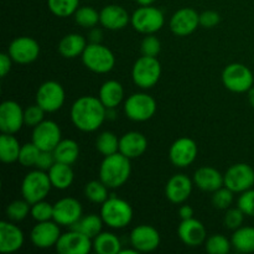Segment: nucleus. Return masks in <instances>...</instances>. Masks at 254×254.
<instances>
[{
  "instance_id": "aec40b11",
  "label": "nucleus",
  "mask_w": 254,
  "mask_h": 254,
  "mask_svg": "<svg viewBox=\"0 0 254 254\" xmlns=\"http://www.w3.org/2000/svg\"><path fill=\"white\" fill-rule=\"evenodd\" d=\"M198 25H200V15L191 7L178 10L170 20V29L176 36H188L192 34Z\"/></svg>"
},
{
  "instance_id": "58836bf2",
  "label": "nucleus",
  "mask_w": 254,
  "mask_h": 254,
  "mask_svg": "<svg viewBox=\"0 0 254 254\" xmlns=\"http://www.w3.org/2000/svg\"><path fill=\"white\" fill-rule=\"evenodd\" d=\"M31 203L26 200H15L10 202L6 207V216L12 222H20L25 220L30 212H31Z\"/></svg>"
},
{
  "instance_id": "473e14b6",
  "label": "nucleus",
  "mask_w": 254,
  "mask_h": 254,
  "mask_svg": "<svg viewBox=\"0 0 254 254\" xmlns=\"http://www.w3.org/2000/svg\"><path fill=\"white\" fill-rule=\"evenodd\" d=\"M54 155L56 161L72 165L77 161L79 156V146L77 141L72 139H64L59 145L54 149Z\"/></svg>"
},
{
  "instance_id": "dca6fc26",
  "label": "nucleus",
  "mask_w": 254,
  "mask_h": 254,
  "mask_svg": "<svg viewBox=\"0 0 254 254\" xmlns=\"http://www.w3.org/2000/svg\"><path fill=\"white\" fill-rule=\"evenodd\" d=\"M82 217V205L73 197H64L54 203V221L60 226L72 227Z\"/></svg>"
},
{
  "instance_id": "4c0bfd02",
  "label": "nucleus",
  "mask_w": 254,
  "mask_h": 254,
  "mask_svg": "<svg viewBox=\"0 0 254 254\" xmlns=\"http://www.w3.org/2000/svg\"><path fill=\"white\" fill-rule=\"evenodd\" d=\"M74 21L82 27L92 29L99 22V12L91 6H82L74 12Z\"/></svg>"
},
{
  "instance_id": "423d86ee",
  "label": "nucleus",
  "mask_w": 254,
  "mask_h": 254,
  "mask_svg": "<svg viewBox=\"0 0 254 254\" xmlns=\"http://www.w3.org/2000/svg\"><path fill=\"white\" fill-rule=\"evenodd\" d=\"M161 76V64L156 57L141 56L135 61L131 71L134 83L144 89L151 88L159 82Z\"/></svg>"
},
{
  "instance_id": "a211bd4d",
  "label": "nucleus",
  "mask_w": 254,
  "mask_h": 254,
  "mask_svg": "<svg viewBox=\"0 0 254 254\" xmlns=\"http://www.w3.org/2000/svg\"><path fill=\"white\" fill-rule=\"evenodd\" d=\"M197 144L190 138H180L173 143L169 150V158L176 168H186L197 156Z\"/></svg>"
},
{
  "instance_id": "5701e85b",
  "label": "nucleus",
  "mask_w": 254,
  "mask_h": 254,
  "mask_svg": "<svg viewBox=\"0 0 254 254\" xmlns=\"http://www.w3.org/2000/svg\"><path fill=\"white\" fill-rule=\"evenodd\" d=\"M24 241V232L16 225L7 221L0 222V252H16L22 247Z\"/></svg>"
},
{
  "instance_id": "f704fd0d",
  "label": "nucleus",
  "mask_w": 254,
  "mask_h": 254,
  "mask_svg": "<svg viewBox=\"0 0 254 254\" xmlns=\"http://www.w3.org/2000/svg\"><path fill=\"white\" fill-rule=\"evenodd\" d=\"M96 148L103 156L113 155L119 151V139L112 131H103L96 140Z\"/></svg>"
},
{
  "instance_id": "a18cd8bd",
  "label": "nucleus",
  "mask_w": 254,
  "mask_h": 254,
  "mask_svg": "<svg viewBox=\"0 0 254 254\" xmlns=\"http://www.w3.org/2000/svg\"><path fill=\"white\" fill-rule=\"evenodd\" d=\"M160 50H161L160 40H159L156 36H154L153 34L145 36L143 41H141L140 51L144 56L156 57L159 55V52H160Z\"/></svg>"
},
{
  "instance_id": "3c124183",
  "label": "nucleus",
  "mask_w": 254,
  "mask_h": 254,
  "mask_svg": "<svg viewBox=\"0 0 254 254\" xmlns=\"http://www.w3.org/2000/svg\"><path fill=\"white\" fill-rule=\"evenodd\" d=\"M11 62L12 59L9 54L0 55V74H1V77H5L9 73L10 69H11Z\"/></svg>"
},
{
  "instance_id": "09e8293b",
  "label": "nucleus",
  "mask_w": 254,
  "mask_h": 254,
  "mask_svg": "<svg viewBox=\"0 0 254 254\" xmlns=\"http://www.w3.org/2000/svg\"><path fill=\"white\" fill-rule=\"evenodd\" d=\"M220 14L215 11V10H206V11L200 14V25L202 27H206V29L215 27L216 25L220 24Z\"/></svg>"
},
{
  "instance_id": "f3484780",
  "label": "nucleus",
  "mask_w": 254,
  "mask_h": 254,
  "mask_svg": "<svg viewBox=\"0 0 254 254\" xmlns=\"http://www.w3.org/2000/svg\"><path fill=\"white\" fill-rule=\"evenodd\" d=\"M60 237H61L60 225L51 220L37 222L30 235L32 245L37 248H42V250L56 247V243Z\"/></svg>"
},
{
  "instance_id": "39448f33",
  "label": "nucleus",
  "mask_w": 254,
  "mask_h": 254,
  "mask_svg": "<svg viewBox=\"0 0 254 254\" xmlns=\"http://www.w3.org/2000/svg\"><path fill=\"white\" fill-rule=\"evenodd\" d=\"M51 188L52 184L49 178V174L45 173L44 170L36 169V170L26 174V176L22 180V197L32 205V203L45 200Z\"/></svg>"
},
{
  "instance_id": "603ef678",
  "label": "nucleus",
  "mask_w": 254,
  "mask_h": 254,
  "mask_svg": "<svg viewBox=\"0 0 254 254\" xmlns=\"http://www.w3.org/2000/svg\"><path fill=\"white\" fill-rule=\"evenodd\" d=\"M102 35H103L102 34V30L96 29V27H92V30L88 34L89 42H91V44H101L102 39H103Z\"/></svg>"
},
{
  "instance_id": "a878e982",
  "label": "nucleus",
  "mask_w": 254,
  "mask_h": 254,
  "mask_svg": "<svg viewBox=\"0 0 254 254\" xmlns=\"http://www.w3.org/2000/svg\"><path fill=\"white\" fill-rule=\"evenodd\" d=\"M193 183L198 189L207 192H215L216 190L225 186L222 174L210 166H202L196 170L193 175Z\"/></svg>"
},
{
  "instance_id": "393cba45",
  "label": "nucleus",
  "mask_w": 254,
  "mask_h": 254,
  "mask_svg": "<svg viewBox=\"0 0 254 254\" xmlns=\"http://www.w3.org/2000/svg\"><path fill=\"white\" fill-rule=\"evenodd\" d=\"M148 148L145 135L139 131H128L119 139V153L129 159H135L143 155Z\"/></svg>"
},
{
  "instance_id": "49530a36",
  "label": "nucleus",
  "mask_w": 254,
  "mask_h": 254,
  "mask_svg": "<svg viewBox=\"0 0 254 254\" xmlns=\"http://www.w3.org/2000/svg\"><path fill=\"white\" fill-rule=\"evenodd\" d=\"M243 220H245V213L240 207L228 208L225 218H223V223L228 230H237V228L242 227Z\"/></svg>"
},
{
  "instance_id": "79ce46f5",
  "label": "nucleus",
  "mask_w": 254,
  "mask_h": 254,
  "mask_svg": "<svg viewBox=\"0 0 254 254\" xmlns=\"http://www.w3.org/2000/svg\"><path fill=\"white\" fill-rule=\"evenodd\" d=\"M30 215L32 216L36 222H44V221L54 220V205L46 202V201H39L31 205V212Z\"/></svg>"
},
{
  "instance_id": "5fc2aeb1",
  "label": "nucleus",
  "mask_w": 254,
  "mask_h": 254,
  "mask_svg": "<svg viewBox=\"0 0 254 254\" xmlns=\"http://www.w3.org/2000/svg\"><path fill=\"white\" fill-rule=\"evenodd\" d=\"M154 1H155V0H136V2H138L140 6H150V5L154 4Z\"/></svg>"
},
{
  "instance_id": "bb28decb",
  "label": "nucleus",
  "mask_w": 254,
  "mask_h": 254,
  "mask_svg": "<svg viewBox=\"0 0 254 254\" xmlns=\"http://www.w3.org/2000/svg\"><path fill=\"white\" fill-rule=\"evenodd\" d=\"M98 98L101 99V102L106 106L107 109H114L121 104V102L124 98L123 86L121 84V82L116 81V79H109L102 84Z\"/></svg>"
},
{
  "instance_id": "7ed1b4c3",
  "label": "nucleus",
  "mask_w": 254,
  "mask_h": 254,
  "mask_svg": "<svg viewBox=\"0 0 254 254\" xmlns=\"http://www.w3.org/2000/svg\"><path fill=\"white\" fill-rule=\"evenodd\" d=\"M101 217L104 225L114 230H119L127 227L131 222L133 208L130 203L123 198L111 196L102 203Z\"/></svg>"
},
{
  "instance_id": "b1692460",
  "label": "nucleus",
  "mask_w": 254,
  "mask_h": 254,
  "mask_svg": "<svg viewBox=\"0 0 254 254\" xmlns=\"http://www.w3.org/2000/svg\"><path fill=\"white\" fill-rule=\"evenodd\" d=\"M128 11L119 5H107L99 12V22L109 30H122L130 21Z\"/></svg>"
},
{
  "instance_id": "6e6552de",
  "label": "nucleus",
  "mask_w": 254,
  "mask_h": 254,
  "mask_svg": "<svg viewBox=\"0 0 254 254\" xmlns=\"http://www.w3.org/2000/svg\"><path fill=\"white\" fill-rule=\"evenodd\" d=\"M130 22L134 29L141 34L150 35L159 31L165 24V17L161 10L154 6H140L133 12Z\"/></svg>"
},
{
  "instance_id": "8fccbe9b",
  "label": "nucleus",
  "mask_w": 254,
  "mask_h": 254,
  "mask_svg": "<svg viewBox=\"0 0 254 254\" xmlns=\"http://www.w3.org/2000/svg\"><path fill=\"white\" fill-rule=\"evenodd\" d=\"M56 163V159H55L54 151H47V150H41L40 153L39 159H37V163L35 168L40 169V170L49 171L50 169L54 166V164Z\"/></svg>"
},
{
  "instance_id": "4be33fe9",
  "label": "nucleus",
  "mask_w": 254,
  "mask_h": 254,
  "mask_svg": "<svg viewBox=\"0 0 254 254\" xmlns=\"http://www.w3.org/2000/svg\"><path fill=\"white\" fill-rule=\"evenodd\" d=\"M192 192V181L184 174H176L169 179L165 186V195L170 202L183 203Z\"/></svg>"
},
{
  "instance_id": "de8ad7c7",
  "label": "nucleus",
  "mask_w": 254,
  "mask_h": 254,
  "mask_svg": "<svg viewBox=\"0 0 254 254\" xmlns=\"http://www.w3.org/2000/svg\"><path fill=\"white\" fill-rule=\"evenodd\" d=\"M238 207L243 211L245 215L254 217V189L242 192L238 198Z\"/></svg>"
},
{
  "instance_id": "412c9836",
  "label": "nucleus",
  "mask_w": 254,
  "mask_h": 254,
  "mask_svg": "<svg viewBox=\"0 0 254 254\" xmlns=\"http://www.w3.org/2000/svg\"><path fill=\"white\" fill-rule=\"evenodd\" d=\"M179 238L189 247H197L206 242V228L195 218L183 220L178 228Z\"/></svg>"
},
{
  "instance_id": "a19ab883",
  "label": "nucleus",
  "mask_w": 254,
  "mask_h": 254,
  "mask_svg": "<svg viewBox=\"0 0 254 254\" xmlns=\"http://www.w3.org/2000/svg\"><path fill=\"white\" fill-rule=\"evenodd\" d=\"M40 150L34 143H26L21 146V150L19 154V163L21 164L25 168H32V166H36L37 159H39Z\"/></svg>"
},
{
  "instance_id": "e433bc0d",
  "label": "nucleus",
  "mask_w": 254,
  "mask_h": 254,
  "mask_svg": "<svg viewBox=\"0 0 254 254\" xmlns=\"http://www.w3.org/2000/svg\"><path fill=\"white\" fill-rule=\"evenodd\" d=\"M108 189L101 180L89 181L84 188V195L91 202L102 205L108 198Z\"/></svg>"
},
{
  "instance_id": "7c9ffc66",
  "label": "nucleus",
  "mask_w": 254,
  "mask_h": 254,
  "mask_svg": "<svg viewBox=\"0 0 254 254\" xmlns=\"http://www.w3.org/2000/svg\"><path fill=\"white\" fill-rule=\"evenodd\" d=\"M103 220H102L101 215H87L84 217H81L73 226H72V230H76L78 232L83 233L87 237H89L91 240H93L94 237L99 235L102 232V228H103Z\"/></svg>"
},
{
  "instance_id": "1a4fd4ad",
  "label": "nucleus",
  "mask_w": 254,
  "mask_h": 254,
  "mask_svg": "<svg viewBox=\"0 0 254 254\" xmlns=\"http://www.w3.org/2000/svg\"><path fill=\"white\" fill-rule=\"evenodd\" d=\"M156 102L146 93H134L124 103V113L130 121L146 122L155 114Z\"/></svg>"
},
{
  "instance_id": "ea45409f",
  "label": "nucleus",
  "mask_w": 254,
  "mask_h": 254,
  "mask_svg": "<svg viewBox=\"0 0 254 254\" xmlns=\"http://www.w3.org/2000/svg\"><path fill=\"white\" fill-rule=\"evenodd\" d=\"M232 247V242L222 235H213L205 242L206 252L210 254H227Z\"/></svg>"
},
{
  "instance_id": "0eeeda50",
  "label": "nucleus",
  "mask_w": 254,
  "mask_h": 254,
  "mask_svg": "<svg viewBox=\"0 0 254 254\" xmlns=\"http://www.w3.org/2000/svg\"><path fill=\"white\" fill-rule=\"evenodd\" d=\"M223 86L235 93H245L253 87L254 76L242 64H231L222 72Z\"/></svg>"
},
{
  "instance_id": "20e7f679",
  "label": "nucleus",
  "mask_w": 254,
  "mask_h": 254,
  "mask_svg": "<svg viewBox=\"0 0 254 254\" xmlns=\"http://www.w3.org/2000/svg\"><path fill=\"white\" fill-rule=\"evenodd\" d=\"M82 62L92 72L108 73L116 64V57L113 52L104 45L89 42L82 54Z\"/></svg>"
},
{
  "instance_id": "4d7b16f0",
  "label": "nucleus",
  "mask_w": 254,
  "mask_h": 254,
  "mask_svg": "<svg viewBox=\"0 0 254 254\" xmlns=\"http://www.w3.org/2000/svg\"><path fill=\"white\" fill-rule=\"evenodd\" d=\"M136 253L139 252L135 250V248H133V250H121V252H119V254H136Z\"/></svg>"
},
{
  "instance_id": "c756f323",
  "label": "nucleus",
  "mask_w": 254,
  "mask_h": 254,
  "mask_svg": "<svg viewBox=\"0 0 254 254\" xmlns=\"http://www.w3.org/2000/svg\"><path fill=\"white\" fill-rule=\"evenodd\" d=\"M93 250L98 254H118L122 243L114 233L101 232L93 238Z\"/></svg>"
},
{
  "instance_id": "4468645a",
  "label": "nucleus",
  "mask_w": 254,
  "mask_h": 254,
  "mask_svg": "<svg viewBox=\"0 0 254 254\" xmlns=\"http://www.w3.org/2000/svg\"><path fill=\"white\" fill-rule=\"evenodd\" d=\"M93 248L91 238L76 230L61 235L56 243V251L60 254H87Z\"/></svg>"
},
{
  "instance_id": "f257e3e1",
  "label": "nucleus",
  "mask_w": 254,
  "mask_h": 254,
  "mask_svg": "<svg viewBox=\"0 0 254 254\" xmlns=\"http://www.w3.org/2000/svg\"><path fill=\"white\" fill-rule=\"evenodd\" d=\"M107 118V108L101 99L92 96L79 97L71 107V121L82 131H94Z\"/></svg>"
},
{
  "instance_id": "cd10ccee",
  "label": "nucleus",
  "mask_w": 254,
  "mask_h": 254,
  "mask_svg": "<svg viewBox=\"0 0 254 254\" xmlns=\"http://www.w3.org/2000/svg\"><path fill=\"white\" fill-rule=\"evenodd\" d=\"M87 41L82 35L68 34L61 39L59 44V52L64 59H76L82 56L87 47Z\"/></svg>"
},
{
  "instance_id": "c85d7f7f",
  "label": "nucleus",
  "mask_w": 254,
  "mask_h": 254,
  "mask_svg": "<svg viewBox=\"0 0 254 254\" xmlns=\"http://www.w3.org/2000/svg\"><path fill=\"white\" fill-rule=\"evenodd\" d=\"M47 174L51 180L52 188L57 189V190H66L73 183L74 174L71 165L68 164L56 161Z\"/></svg>"
},
{
  "instance_id": "2f4dec72",
  "label": "nucleus",
  "mask_w": 254,
  "mask_h": 254,
  "mask_svg": "<svg viewBox=\"0 0 254 254\" xmlns=\"http://www.w3.org/2000/svg\"><path fill=\"white\" fill-rule=\"evenodd\" d=\"M20 150H21V146L12 134H1L0 136V159L2 163L11 164L19 160Z\"/></svg>"
},
{
  "instance_id": "9d476101",
  "label": "nucleus",
  "mask_w": 254,
  "mask_h": 254,
  "mask_svg": "<svg viewBox=\"0 0 254 254\" xmlns=\"http://www.w3.org/2000/svg\"><path fill=\"white\" fill-rule=\"evenodd\" d=\"M225 186L233 192H245L254 185V170L245 163L235 164L223 175Z\"/></svg>"
},
{
  "instance_id": "6e6d98bb",
  "label": "nucleus",
  "mask_w": 254,
  "mask_h": 254,
  "mask_svg": "<svg viewBox=\"0 0 254 254\" xmlns=\"http://www.w3.org/2000/svg\"><path fill=\"white\" fill-rule=\"evenodd\" d=\"M248 101H250L251 106L254 108V87H252V88L248 91Z\"/></svg>"
},
{
  "instance_id": "f03ea898",
  "label": "nucleus",
  "mask_w": 254,
  "mask_h": 254,
  "mask_svg": "<svg viewBox=\"0 0 254 254\" xmlns=\"http://www.w3.org/2000/svg\"><path fill=\"white\" fill-rule=\"evenodd\" d=\"M131 173L130 159L122 153L104 156L99 166V180L109 189H118L128 181Z\"/></svg>"
},
{
  "instance_id": "6ab92c4d",
  "label": "nucleus",
  "mask_w": 254,
  "mask_h": 254,
  "mask_svg": "<svg viewBox=\"0 0 254 254\" xmlns=\"http://www.w3.org/2000/svg\"><path fill=\"white\" fill-rule=\"evenodd\" d=\"M130 245L138 252H153L160 245V235L149 225H139L130 232Z\"/></svg>"
},
{
  "instance_id": "864d4df0",
  "label": "nucleus",
  "mask_w": 254,
  "mask_h": 254,
  "mask_svg": "<svg viewBox=\"0 0 254 254\" xmlns=\"http://www.w3.org/2000/svg\"><path fill=\"white\" fill-rule=\"evenodd\" d=\"M179 216H180L181 220H189V218L193 217V210L191 206L184 205L179 208Z\"/></svg>"
},
{
  "instance_id": "9b49d317",
  "label": "nucleus",
  "mask_w": 254,
  "mask_h": 254,
  "mask_svg": "<svg viewBox=\"0 0 254 254\" xmlns=\"http://www.w3.org/2000/svg\"><path fill=\"white\" fill-rule=\"evenodd\" d=\"M64 89L59 82L47 81L39 87L36 92V103L44 109L45 112H56L64 106Z\"/></svg>"
},
{
  "instance_id": "c9c22d12",
  "label": "nucleus",
  "mask_w": 254,
  "mask_h": 254,
  "mask_svg": "<svg viewBox=\"0 0 254 254\" xmlns=\"http://www.w3.org/2000/svg\"><path fill=\"white\" fill-rule=\"evenodd\" d=\"M79 0H47L50 11L59 17L74 15L78 9Z\"/></svg>"
},
{
  "instance_id": "37998d69",
  "label": "nucleus",
  "mask_w": 254,
  "mask_h": 254,
  "mask_svg": "<svg viewBox=\"0 0 254 254\" xmlns=\"http://www.w3.org/2000/svg\"><path fill=\"white\" fill-rule=\"evenodd\" d=\"M233 191L226 186L216 190L212 195V205L218 210H227L233 202Z\"/></svg>"
},
{
  "instance_id": "f8f14e48",
  "label": "nucleus",
  "mask_w": 254,
  "mask_h": 254,
  "mask_svg": "<svg viewBox=\"0 0 254 254\" xmlns=\"http://www.w3.org/2000/svg\"><path fill=\"white\" fill-rule=\"evenodd\" d=\"M61 140V129L54 121L41 122L32 131V143L40 150L54 151Z\"/></svg>"
},
{
  "instance_id": "c03bdc74",
  "label": "nucleus",
  "mask_w": 254,
  "mask_h": 254,
  "mask_svg": "<svg viewBox=\"0 0 254 254\" xmlns=\"http://www.w3.org/2000/svg\"><path fill=\"white\" fill-rule=\"evenodd\" d=\"M45 113H46V112H45L37 103L34 104V106L27 107L24 111L25 126L32 127V128L39 126L41 122H44Z\"/></svg>"
},
{
  "instance_id": "ddd939ff",
  "label": "nucleus",
  "mask_w": 254,
  "mask_h": 254,
  "mask_svg": "<svg viewBox=\"0 0 254 254\" xmlns=\"http://www.w3.org/2000/svg\"><path fill=\"white\" fill-rule=\"evenodd\" d=\"M7 54L16 64H27L39 57L40 46L36 40L29 36H20L12 40L7 49Z\"/></svg>"
},
{
  "instance_id": "72a5a7b5",
  "label": "nucleus",
  "mask_w": 254,
  "mask_h": 254,
  "mask_svg": "<svg viewBox=\"0 0 254 254\" xmlns=\"http://www.w3.org/2000/svg\"><path fill=\"white\" fill-rule=\"evenodd\" d=\"M232 247L240 253L254 252V227H240L231 238Z\"/></svg>"
},
{
  "instance_id": "2eb2a0df",
  "label": "nucleus",
  "mask_w": 254,
  "mask_h": 254,
  "mask_svg": "<svg viewBox=\"0 0 254 254\" xmlns=\"http://www.w3.org/2000/svg\"><path fill=\"white\" fill-rule=\"evenodd\" d=\"M24 111L19 103L5 101L0 106V130L1 133L15 134L24 126Z\"/></svg>"
}]
</instances>
